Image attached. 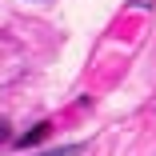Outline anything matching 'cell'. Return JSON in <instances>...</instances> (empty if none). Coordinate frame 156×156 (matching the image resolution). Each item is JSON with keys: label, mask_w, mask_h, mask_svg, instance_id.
<instances>
[{"label": "cell", "mask_w": 156, "mask_h": 156, "mask_svg": "<svg viewBox=\"0 0 156 156\" xmlns=\"http://www.w3.org/2000/svg\"><path fill=\"white\" fill-rule=\"evenodd\" d=\"M4 140H12V124H8L4 116H0V144H4Z\"/></svg>", "instance_id": "3"}, {"label": "cell", "mask_w": 156, "mask_h": 156, "mask_svg": "<svg viewBox=\"0 0 156 156\" xmlns=\"http://www.w3.org/2000/svg\"><path fill=\"white\" fill-rule=\"evenodd\" d=\"M84 152V144H64V148H56V152H44V156H76Z\"/></svg>", "instance_id": "2"}, {"label": "cell", "mask_w": 156, "mask_h": 156, "mask_svg": "<svg viewBox=\"0 0 156 156\" xmlns=\"http://www.w3.org/2000/svg\"><path fill=\"white\" fill-rule=\"evenodd\" d=\"M44 136H48V124H36V128H32V132H24L16 144H20V148H32V144H36V140H44Z\"/></svg>", "instance_id": "1"}, {"label": "cell", "mask_w": 156, "mask_h": 156, "mask_svg": "<svg viewBox=\"0 0 156 156\" xmlns=\"http://www.w3.org/2000/svg\"><path fill=\"white\" fill-rule=\"evenodd\" d=\"M136 4H140V8H152V0H136Z\"/></svg>", "instance_id": "4"}]
</instances>
